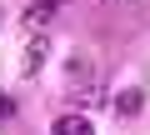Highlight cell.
<instances>
[{
  "mask_svg": "<svg viewBox=\"0 0 150 135\" xmlns=\"http://www.w3.org/2000/svg\"><path fill=\"white\" fill-rule=\"evenodd\" d=\"M140 105H145V90H120L115 95V110L120 115H140Z\"/></svg>",
  "mask_w": 150,
  "mask_h": 135,
  "instance_id": "277c9868",
  "label": "cell"
},
{
  "mask_svg": "<svg viewBox=\"0 0 150 135\" xmlns=\"http://www.w3.org/2000/svg\"><path fill=\"white\" fill-rule=\"evenodd\" d=\"M45 55H50V35H30V45H25V75H35V70H40Z\"/></svg>",
  "mask_w": 150,
  "mask_h": 135,
  "instance_id": "7a4b0ae2",
  "label": "cell"
},
{
  "mask_svg": "<svg viewBox=\"0 0 150 135\" xmlns=\"http://www.w3.org/2000/svg\"><path fill=\"white\" fill-rule=\"evenodd\" d=\"M55 10H60V0H35V5L25 10V20H20V25H25L30 35H45V25L55 20Z\"/></svg>",
  "mask_w": 150,
  "mask_h": 135,
  "instance_id": "6da1fadb",
  "label": "cell"
},
{
  "mask_svg": "<svg viewBox=\"0 0 150 135\" xmlns=\"http://www.w3.org/2000/svg\"><path fill=\"white\" fill-rule=\"evenodd\" d=\"M90 75H95V70H90V60H85V55H75V60H70V80H75V85H85Z\"/></svg>",
  "mask_w": 150,
  "mask_h": 135,
  "instance_id": "5b68a950",
  "label": "cell"
},
{
  "mask_svg": "<svg viewBox=\"0 0 150 135\" xmlns=\"http://www.w3.org/2000/svg\"><path fill=\"white\" fill-rule=\"evenodd\" d=\"M10 115H15V100H10V95H0V120H10Z\"/></svg>",
  "mask_w": 150,
  "mask_h": 135,
  "instance_id": "8992f818",
  "label": "cell"
},
{
  "mask_svg": "<svg viewBox=\"0 0 150 135\" xmlns=\"http://www.w3.org/2000/svg\"><path fill=\"white\" fill-rule=\"evenodd\" d=\"M50 135H95V130H90L85 115H60V120L50 125Z\"/></svg>",
  "mask_w": 150,
  "mask_h": 135,
  "instance_id": "3957f363",
  "label": "cell"
}]
</instances>
